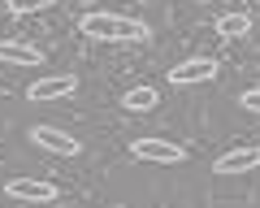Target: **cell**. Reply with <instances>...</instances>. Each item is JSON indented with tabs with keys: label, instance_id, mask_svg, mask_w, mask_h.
I'll list each match as a JSON object with an SVG mask.
<instances>
[{
	"label": "cell",
	"instance_id": "6da1fadb",
	"mask_svg": "<svg viewBox=\"0 0 260 208\" xmlns=\"http://www.w3.org/2000/svg\"><path fill=\"white\" fill-rule=\"evenodd\" d=\"M78 30H83L87 39H100V44H139V39H148V22L139 18H126V13H104V9H91L78 18Z\"/></svg>",
	"mask_w": 260,
	"mask_h": 208
},
{
	"label": "cell",
	"instance_id": "7a4b0ae2",
	"mask_svg": "<svg viewBox=\"0 0 260 208\" xmlns=\"http://www.w3.org/2000/svg\"><path fill=\"white\" fill-rule=\"evenodd\" d=\"M130 156L135 161H156V165H182L186 148L174 143V139H135L130 143Z\"/></svg>",
	"mask_w": 260,
	"mask_h": 208
},
{
	"label": "cell",
	"instance_id": "3957f363",
	"mask_svg": "<svg viewBox=\"0 0 260 208\" xmlns=\"http://www.w3.org/2000/svg\"><path fill=\"white\" fill-rule=\"evenodd\" d=\"M74 91H78V74H48V78H35L26 87V100L48 104V100H61V95H74Z\"/></svg>",
	"mask_w": 260,
	"mask_h": 208
},
{
	"label": "cell",
	"instance_id": "277c9868",
	"mask_svg": "<svg viewBox=\"0 0 260 208\" xmlns=\"http://www.w3.org/2000/svg\"><path fill=\"white\" fill-rule=\"evenodd\" d=\"M5 195L22 199V204H52L56 187H52V182H44V178H9V182H5Z\"/></svg>",
	"mask_w": 260,
	"mask_h": 208
},
{
	"label": "cell",
	"instance_id": "5b68a950",
	"mask_svg": "<svg viewBox=\"0 0 260 208\" xmlns=\"http://www.w3.org/2000/svg\"><path fill=\"white\" fill-rule=\"evenodd\" d=\"M30 143H39L44 152H56V156H78L83 143L74 134H65L61 126H30Z\"/></svg>",
	"mask_w": 260,
	"mask_h": 208
},
{
	"label": "cell",
	"instance_id": "8992f818",
	"mask_svg": "<svg viewBox=\"0 0 260 208\" xmlns=\"http://www.w3.org/2000/svg\"><path fill=\"white\" fill-rule=\"evenodd\" d=\"M217 78V61L213 57H191L182 61V65L169 70V83L174 87H195V83H213Z\"/></svg>",
	"mask_w": 260,
	"mask_h": 208
},
{
	"label": "cell",
	"instance_id": "52a82bcc",
	"mask_svg": "<svg viewBox=\"0 0 260 208\" xmlns=\"http://www.w3.org/2000/svg\"><path fill=\"white\" fill-rule=\"evenodd\" d=\"M0 65L39 70V65H44V52H39L35 44H22V39H0Z\"/></svg>",
	"mask_w": 260,
	"mask_h": 208
},
{
	"label": "cell",
	"instance_id": "ba28073f",
	"mask_svg": "<svg viewBox=\"0 0 260 208\" xmlns=\"http://www.w3.org/2000/svg\"><path fill=\"white\" fill-rule=\"evenodd\" d=\"M260 169V148H230L213 161V174H247Z\"/></svg>",
	"mask_w": 260,
	"mask_h": 208
},
{
	"label": "cell",
	"instance_id": "9c48e42d",
	"mask_svg": "<svg viewBox=\"0 0 260 208\" xmlns=\"http://www.w3.org/2000/svg\"><path fill=\"white\" fill-rule=\"evenodd\" d=\"M251 30V13H221L217 18V35L221 39H243Z\"/></svg>",
	"mask_w": 260,
	"mask_h": 208
},
{
	"label": "cell",
	"instance_id": "30bf717a",
	"mask_svg": "<svg viewBox=\"0 0 260 208\" xmlns=\"http://www.w3.org/2000/svg\"><path fill=\"white\" fill-rule=\"evenodd\" d=\"M156 100H160V95H156V87H130L121 104H126L130 113H148V109H156Z\"/></svg>",
	"mask_w": 260,
	"mask_h": 208
},
{
	"label": "cell",
	"instance_id": "8fae6325",
	"mask_svg": "<svg viewBox=\"0 0 260 208\" xmlns=\"http://www.w3.org/2000/svg\"><path fill=\"white\" fill-rule=\"evenodd\" d=\"M52 0H9V13H39V9H48Z\"/></svg>",
	"mask_w": 260,
	"mask_h": 208
},
{
	"label": "cell",
	"instance_id": "7c38bea8",
	"mask_svg": "<svg viewBox=\"0 0 260 208\" xmlns=\"http://www.w3.org/2000/svg\"><path fill=\"white\" fill-rule=\"evenodd\" d=\"M239 104L247 109V113H260V87H251V91H243V95H239Z\"/></svg>",
	"mask_w": 260,
	"mask_h": 208
},
{
	"label": "cell",
	"instance_id": "4fadbf2b",
	"mask_svg": "<svg viewBox=\"0 0 260 208\" xmlns=\"http://www.w3.org/2000/svg\"><path fill=\"white\" fill-rule=\"evenodd\" d=\"M83 5H95V0H83Z\"/></svg>",
	"mask_w": 260,
	"mask_h": 208
}]
</instances>
